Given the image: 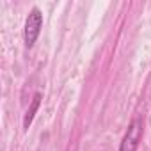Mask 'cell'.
I'll list each match as a JSON object with an SVG mask.
<instances>
[{"label": "cell", "mask_w": 151, "mask_h": 151, "mask_svg": "<svg viewBox=\"0 0 151 151\" xmlns=\"http://www.w3.org/2000/svg\"><path fill=\"white\" fill-rule=\"evenodd\" d=\"M39 105H41V93H36V94L32 96V101H30V105H29V109H27V112H25V117H23V128H25V130H29V126L32 124L34 116H36V112L39 110Z\"/></svg>", "instance_id": "cell-3"}, {"label": "cell", "mask_w": 151, "mask_h": 151, "mask_svg": "<svg viewBox=\"0 0 151 151\" xmlns=\"http://www.w3.org/2000/svg\"><path fill=\"white\" fill-rule=\"evenodd\" d=\"M140 139H142V119L135 117L130 123V126H128V130H126V133L121 140L119 151H137V147L140 144Z\"/></svg>", "instance_id": "cell-2"}, {"label": "cell", "mask_w": 151, "mask_h": 151, "mask_svg": "<svg viewBox=\"0 0 151 151\" xmlns=\"http://www.w3.org/2000/svg\"><path fill=\"white\" fill-rule=\"evenodd\" d=\"M41 29H43V13L37 7H32L25 20V27H23V41L27 48L34 46V43L39 37Z\"/></svg>", "instance_id": "cell-1"}]
</instances>
